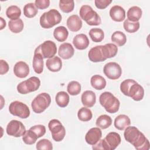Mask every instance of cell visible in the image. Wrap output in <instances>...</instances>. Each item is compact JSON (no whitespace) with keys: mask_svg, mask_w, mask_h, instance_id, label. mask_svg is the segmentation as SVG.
Returning <instances> with one entry per match:
<instances>
[{"mask_svg":"<svg viewBox=\"0 0 150 150\" xmlns=\"http://www.w3.org/2000/svg\"><path fill=\"white\" fill-rule=\"evenodd\" d=\"M89 36L94 42H100L104 38V32L100 28H92L89 31Z\"/></svg>","mask_w":150,"mask_h":150,"instance_id":"obj_33","label":"cell"},{"mask_svg":"<svg viewBox=\"0 0 150 150\" xmlns=\"http://www.w3.org/2000/svg\"><path fill=\"white\" fill-rule=\"evenodd\" d=\"M0 74L3 75L6 74L9 70V65L8 63L4 60H0Z\"/></svg>","mask_w":150,"mask_h":150,"instance_id":"obj_46","label":"cell"},{"mask_svg":"<svg viewBox=\"0 0 150 150\" xmlns=\"http://www.w3.org/2000/svg\"><path fill=\"white\" fill-rule=\"evenodd\" d=\"M46 65L48 70L50 71L57 72L62 67V61L59 57L54 56L47 59Z\"/></svg>","mask_w":150,"mask_h":150,"instance_id":"obj_22","label":"cell"},{"mask_svg":"<svg viewBox=\"0 0 150 150\" xmlns=\"http://www.w3.org/2000/svg\"><path fill=\"white\" fill-rule=\"evenodd\" d=\"M79 13L80 18L88 25L98 26L101 23L100 15L89 5H84L81 6Z\"/></svg>","mask_w":150,"mask_h":150,"instance_id":"obj_4","label":"cell"},{"mask_svg":"<svg viewBox=\"0 0 150 150\" xmlns=\"http://www.w3.org/2000/svg\"><path fill=\"white\" fill-rule=\"evenodd\" d=\"M8 27L12 32L18 33L22 31L24 27V23L23 21L20 18L15 20H11L8 22Z\"/></svg>","mask_w":150,"mask_h":150,"instance_id":"obj_31","label":"cell"},{"mask_svg":"<svg viewBox=\"0 0 150 150\" xmlns=\"http://www.w3.org/2000/svg\"><path fill=\"white\" fill-rule=\"evenodd\" d=\"M96 124L98 128L104 129L108 128L112 124V119L109 115L103 114L97 118Z\"/></svg>","mask_w":150,"mask_h":150,"instance_id":"obj_30","label":"cell"},{"mask_svg":"<svg viewBox=\"0 0 150 150\" xmlns=\"http://www.w3.org/2000/svg\"><path fill=\"white\" fill-rule=\"evenodd\" d=\"M48 128L54 141L60 142L63 139L66 135V129L59 120H51L48 124Z\"/></svg>","mask_w":150,"mask_h":150,"instance_id":"obj_8","label":"cell"},{"mask_svg":"<svg viewBox=\"0 0 150 150\" xmlns=\"http://www.w3.org/2000/svg\"><path fill=\"white\" fill-rule=\"evenodd\" d=\"M88 57L89 60L94 63L101 62L106 60L104 57L102 53L101 45L96 46L92 47L88 53Z\"/></svg>","mask_w":150,"mask_h":150,"instance_id":"obj_18","label":"cell"},{"mask_svg":"<svg viewBox=\"0 0 150 150\" xmlns=\"http://www.w3.org/2000/svg\"><path fill=\"white\" fill-rule=\"evenodd\" d=\"M77 117L79 120L83 122H87L92 118L93 114L89 108L83 107L79 110Z\"/></svg>","mask_w":150,"mask_h":150,"instance_id":"obj_35","label":"cell"},{"mask_svg":"<svg viewBox=\"0 0 150 150\" xmlns=\"http://www.w3.org/2000/svg\"><path fill=\"white\" fill-rule=\"evenodd\" d=\"M125 139L137 150H148L150 145L144 134L134 126H128L124 131Z\"/></svg>","mask_w":150,"mask_h":150,"instance_id":"obj_1","label":"cell"},{"mask_svg":"<svg viewBox=\"0 0 150 150\" xmlns=\"http://www.w3.org/2000/svg\"><path fill=\"white\" fill-rule=\"evenodd\" d=\"M101 50L104 57L107 59L116 56L118 52V47L114 43H107L101 45Z\"/></svg>","mask_w":150,"mask_h":150,"instance_id":"obj_24","label":"cell"},{"mask_svg":"<svg viewBox=\"0 0 150 150\" xmlns=\"http://www.w3.org/2000/svg\"><path fill=\"white\" fill-rule=\"evenodd\" d=\"M59 5L62 12L64 13H70L74 9V2L73 0H60Z\"/></svg>","mask_w":150,"mask_h":150,"instance_id":"obj_40","label":"cell"},{"mask_svg":"<svg viewBox=\"0 0 150 150\" xmlns=\"http://www.w3.org/2000/svg\"><path fill=\"white\" fill-rule=\"evenodd\" d=\"M102 132L98 127H94L90 129L86 134V142L90 145H95L101 138Z\"/></svg>","mask_w":150,"mask_h":150,"instance_id":"obj_13","label":"cell"},{"mask_svg":"<svg viewBox=\"0 0 150 150\" xmlns=\"http://www.w3.org/2000/svg\"><path fill=\"white\" fill-rule=\"evenodd\" d=\"M136 81H135L133 79H126L121 82L120 84V90L122 92V94H124L125 96H128V91L129 90L132 84L135 83Z\"/></svg>","mask_w":150,"mask_h":150,"instance_id":"obj_41","label":"cell"},{"mask_svg":"<svg viewBox=\"0 0 150 150\" xmlns=\"http://www.w3.org/2000/svg\"><path fill=\"white\" fill-rule=\"evenodd\" d=\"M62 21L60 13L55 9L44 12L40 18V25L42 28L49 29L59 24Z\"/></svg>","mask_w":150,"mask_h":150,"instance_id":"obj_3","label":"cell"},{"mask_svg":"<svg viewBox=\"0 0 150 150\" xmlns=\"http://www.w3.org/2000/svg\"><path fill=\"white\" fill-rule=\"evenodd\" d=\"M29 67L23 61H19L15 63L13 67V73L18 78L23 79L29 74Z\"/></svg>","mask_w":150,"mask_h":150,"instance_id":"obj_15","label":"cell"},{"mask_svg":"<svg viewBox=\"0 0 150 150\" xmlns=\"http://www.w3.org/2000/svg\"><path fill=\"white\" fill-rule=\"evenodd\" d=\"M140 23L139 22H131L128 19H125L123 23L124 30L130 33H135L139 29Z\"/></svg>","mask_w":150,"mask_h":150,"instance_id":"obj_36","label":"cell"},{"mask_svg":"<svg viewBox=\"0 0 150 150\" xmlns=\"http://www.w3.org/2000/svg\"><path fill=\"white\" fill-rule=\"evenodd\" d=\"M38 12V9L33 3H28L23 7V14L28 18L35 17L37 15Z\"/></svg>","mask_w":150,"mask_h":150,"instance_id":"obj_37","label":"cell"},{"mask_svg":"<svg viewBox=\"0 0 150 150\" xmlns=\"http://www.w3.org/2000/svg\"><path fill=\"white\" fill-rule=\"evenodd\" d=\"M43 57L41 53L38 52H34V56L32 61L33 69L35 73L37 74H40L43 70Z\"/></svg>","mask_w":150,"mask_h":150,"instance_id":"obj_23","label":"cell"},{"mask_svg":"<svg viewBox=\"0 0 150 150\" xmlns=\"http://www.w3.org/2000/svg\"><path fill=\"white\" fill-rule=\"evenodd\" d=\"M55 101L58 106L61 108H64L67 106L69 103L70 97L69 95L63 91L58 92L55 97Z\"/></svg>","mask_w":150,"mask_h":150,"instance_id":"obj_29","label":"cell"},{"mask_svg":"<svg viewBox=\"0 0 150 150\" xmlns=\"http://www.w3.org/2000/svg\"><path fill=\"white\" fill-rule=\"evenodd\" d=\"M66 24L70 31L76 32L81 29L83 22L81 18L78 15H72L67 18Z\"/></svg>","mask_w":150,"mask_h":150,"instance_id":"obj_17","label":"cell"},{"mask_svg":"<svg viewBox=\"0 0 150 150\" xmlns=\"http://www.w3.org/2000/svg\"><path fill=\"white\" fill-rule=\"evenodd\" d=\"M110 16L114 21L120 22L125 18V11L120 5H114L110 10Z\"/></svg>","mask_w":150,"mask_h":150,"instance_id":"obj_16","label":"cell"},{"mask_svg":"<svg viewBox=\"0 0 150 150\" xmlns=\"http://www.w3.org/2000/svg\"><path fill=\"white\" fill-rule=\"evenodd\" d=\"M42 55L43 59H49L54 56L57 52L55 43L52 40H46L38 46L35 50Z\"/></svg>","mask_w":150,"mask_h":150,"instance_id":"obj_9","label":"cell"},{"mask_svg":"<svg viewBox=\"0 0 150 150\" xmlns=\"http://www.w3.org/2000/svg\"><path fill=\"white\" fill-rule=\"evenodd\" d=\"M81 90V84L77 81H71L69 83L67 90L71 96H77L80 94Z\"/></svg>","mask_w":150,"mask_h":150,"instance_id":"obj_38","label":"cell"},{"mask_svg":"<svg viewBox=\"0 0 150 150\" xmlns=\"http://www.w3.org/2000/svg\"><path fill=\"white\" fill-rule=\"evenodd\" d=\"M6 15L11 20L18 19L21 15V9L16 5L9 6L6 10Z\"/></svg>","mask_w":150,"mask_h":150,"instance_id":"obj_34","label":"cell"},{"mask_svg":"<svg viewBox=\"0 0 150 150\" xmlns=\"http://www.w3.org/2000/svg\"><path fill=\"white\" fill-rule=\"evenodd\" d=\"M111 41L118 46H124L127 42V37L126 35L121 31H115L114 32L111 37Z\"/></svg>","mask_w":150,"mask_h":150,"instance_id":"obj_32","label":"cell"},{"mask_svg":"<svg viewBox=\"0 0 150 150\" xmlns=\"http://www.w3.org/2000/svg\"><path fill=\"white\" fill-rule=\"evenodd\" d=\"M0 19H1V30H2L5 26H6V21L4 19V18L2 17H0Z\"/></svg>","mask_w":150,"mask_h":150,"instance_id":"obj_47","label":"cell"},{"mask_svg":"<svg viewBox=\"0 0 150 150\" xmlns=\"http://www.w3.org/2000/svg\"><path fill=\"white\" fill-rule=\"evenodd\" d=\"M144 96V88L137 81L132 84L129 90L128 97H130L132 100L138 101L143 99Z\"/></svg>","mask_w":150,"mask_h":150,"instance_id":"obj_14","label":"cell"},{"mask_svg":"<svg viewBox=\"0 0 150 150\" xmlns=\"http://www.w3.org/2000/svg\"><path fill=\"white\" fill-rule=\"evenodd\" d=\"M81 101L84 106L92 107L96 102V94L91 90H86L81 94Z\"/></svg>","mask_w":150,"mask_h":150,"instance_id":"obj_21","label":"cell"},{"mask_svg":"<svg viewBox=\"0 0 150 150\" xmlns=\"http://www.w3.org/2000/svg\"><path fill=\"white\" fill-rule=\"evenodd\" d=\"M40 86V79L36 76H32L29 78L28 80L19 83L16 88L19 93L21 94H26L38 90Z\"/></svg>","mask_w":150,"mask_h":150,"instance_id":"obj_6","label":"cell"},{"mask_svg":"<svg viewBox=\"0 0 150 150\" xmlns=\"http://www.w3.org/2000/svg\"><path fill=\"white\" fill-rule=\"evenodd\" d=\"M51 103V97L48 93H42L35 97L31 103L34 112L40 114L48 108Z\"/></svg>","mask_w":150,"mask_h":150,"instance_id":"obj_5","label":"cell"},{"mask_svg":"<svg viewBox=\"0 0 150 150\" xmlns=\"http://www.w3.org/2000/svg\"><path fill=\"white\" fill-rule=\"evenodd\" d=\"M99 102L105 111L109 113H115L120 108V102L111 93L105 91L99 97Z\"/></svg>","mask_w":150,"mask_h":150,"instance_id":"obj_2","label":"cell"},{"mask_svg":"<svg viewBox=\"0 0 150 150\" xmlns=\"http://www.w3.org/2000/svg\"><path fill=\"white\" fill-rule=\"evenodd\" d=\"M104 150H114L121 143V138L120 135L115 132H109L105 138L103 139Z\"/></svg>","mask_w":150,"mask_h":150,"instance_id":"obj_12","label":"cell"},{"mask_svg":"<svg viewBox=\"0 0 150 150\" xmlns=\"http://www.w3.org/2000/svg\"><path fill=\"white\" fill-rule=\"evenodd\" d=\"M6 131L9 136L20 137L25 134L26 128L22 122L16 120H12L8 124Z\"/></svg>","mask_w":150,"mask_h":150,"instance_id":"obj_10","label":"cell"},{"mask_svg":"<svg viewBox=\"0 0 150 150\" xmlns=\"http://www.w3.org/2000/svg\"><path fill=\"white\" fill-rule=\"evenodd\" d=\"M130 124L131 120L125 114L118 115L114 120V127L118 130H124Z\"/></svg>","mask_w":150,"mask_h":150,"instance_id":"obj_25","label":"cell"},{"mask_svg":"<svg viewBox=\"0 0 150 150\" xmlns=\"http://www.w3.org/2000/svg\"><path fill=\"white\" fill-rule=\"evenodd\" d=\"M74 49L69 43H63L59 46L58 54L63 59H69L74 55Z\"/></svg>","mask_w":150,"mask_h":150,"instance_id":"obj_19","label":"cell"},{"mask_svg":"<svg viewBox=\"0 0 150 150\" xmlns=\"http://www.w3.org/2000/svg\"><path fill=\"white\" fill-rule=\"evenodd\" d=\"M36 148L38 150H52L53 149V145L52 143L49 139H42L37 142Z\"/></svg>","mask_w":150,"mask_h":150,"instance_id":"obj_42","label":"cell"},{"mask_svg":"<svg viewBox=\"0 0 150 150\" xmlns=\"http://www.w3.org/2000/svg\"><path fill=\"white\" fill-rule=\"evenodd\" d=\"M104 74L111 80L119 79L122 74V69L119 64L116 62H108L103 68Z\"/></svg>","mask_w":150,"mask_h":150,"instance_id":"obj_11","label":"cell"},{"mask_svg":"<svg viewBox=\"0 0 150 150\" xmlns=\"http://www.w3.org/2000/svg\"><path fill=\"white\" fill-rule=\"evenodd\" d=\"M90 84L94 89L101 90L106 86V80L103 76L95 74L91 77Z\"/></svg>","mask_w":150,"mask_h":150,"instance_id":"obj_27","label":"cell"},{"mask_svg":"<svg viewBox=\"0 0 150 150\" xmlns=\"http://www.w3.org/2000/svg\"><path fill=\"white\" fill-rule=\"evenodd\" d=\"M142 14V9L137 6H133L129 8L127 11V19L131 22H138Z\"/></svg>","mask_w":150,"mask_h":150,"instance_id":"obj_26","label":"cell"},{"mask_svg":"<svg viewBox=\"0 0 150 150\" xmlns=\"http://www.w3.org/2000/svg\"><path fill=\"white\" fill-rule=\"evenodd\" d=\"M112 2L111 0H95L94 3L96 8L100 9L106 8Z\"/></svg>","mask_w":150,"mask_h":150,"instance_id":"obj_45","label":"cell"},{"mask_svg":"<svg viewBox=\"0 0 150 150\" xmlns=\"http://www.w3.org/2000/svg\"><path fill=\"white\" fill-rule=\"evenodd\" d=\"M9 111L11 114L22 119L28 118L30 114L28 106L19 101H12L9 104Z\"/></svg>","mask_w":150,"mask_h":150,"instance_id":"obj_7","label":"cell"},{"mask_svg":"<svg viewBox=\"0 0 150 150\" xmlns=\"http://www.w3.org/2000/svg\"><path fill=\"white\" fill-rule=\"evenodd\" d=\"M73 43L77 49L84 50L88 46L90 42L86 35L80 33L74 37L73 39Z\"/></svg>","mask_w":150,"mask_h":150,"instance_id":"obj_20","label":"cell"},{"mask_svg":"<svg viewBox=\"0 0 150 150\" xmlns=\"http://www.w3.org/2000/svg\"><path fill=\"white\" fill-rule=\"evenodd\" d=\"M30 129L33 131L38 136V138L43 137L46 133V127L43 125H36L30 128Z\"/></svg>","mask_w":150,"mask_h":150,"instance_id":"obj_43","label":"cell"},{"mask_svg":"<svg viewBox=\"0 0 150 150\" xmlns=\"http://www.w3.org/2000/svg\"><path fill=\"white\" fill-rule=\"evenodd\" d=\"M69 32L64 26H60L56 28L53 31V36L58 42H63L65 41L68 37Z\"/></svg>","mask_w":150,"mask_h":150,"instance_id":"obj_28","label":"cell"},{"mask_svg":"<svg viewBox=\"0 0 150 150\" xmlns=\"http://www.w3.org/2000/svg\"><path fill=\"white\" fill-rule=\"evenodd\" d=\"M38 138V137L37 135L30 129L28 131H26L25 134L22 136V140L23 142L27 145L34 144Z\"/></svg>","mask_w":150,"mask_h":150,"instance_id":"obj_39","label":"cell"},{"mask_svg":"<svg viewBox=\"0 0 150 150\" xmlns=\"http://www.w3.org/2000/svg\"><path fill=\"white\" fill-rule=\"evenodd\" d=\"M50 2L49 0H36L35 5L37 9H45L49 6Z\"/></svg>","mask_w":150,"mask_h":150,"instance_id":"obj_44","label":"cell"}]
</instances>
